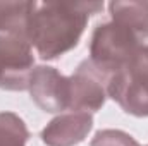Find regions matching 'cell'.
Listing matches in <instances>:
<instances>
[{"mask_svg": "<svg viewBox=\"0 0 148 146\" xmlns=\"http://www.w3.org/2000/svg\"><path fill=\"white\" fill-rule=\"evenodd\" d=\"M107 96L134 117H148V43L134 59L107 81Z\"/></svg>", "mask_w": 148, "mask_h": 146, "instance_id": "3", "label": "cell"}, {"mask_svg": "<svg viewBox=\"0 0 148 146\" xmlns=\"http://www.w3.org/2000/svg\"><path fill=\"white\" fill-rule=\"evenodd\" d=\"M69 77V112H98L107 100V79L91 62L83 60Z\"/></svg>", "mask_w": 148, "mask_h": 146, "instance_id": "5", "label": "cell"}, {"mask_svg": "<svg viewBox=\"0 0 148 146\" xmlns=\"http://www.w3.org/2000/svg\"><path fill=\"white\" fill-rule=\"evenodd\" d=\"M29 131L14 112H0V146H26Z\"/></svg>", "mask_w": 148, "mask_h": 146, "instance_id": "10", "label": "cell"}, {"mask_svg": "<svg viewBox=\"0 0 148 146\" xmlns=\"http://www.w3.org/2000/svg\"><path fill=\"white\" fill-rule=\"evenodd\" d=\"M103 2H29L26 40L43 60H55L77 46L90 14Z\"/></svg>", "mask_w": 148, "mask_h": 146, "instance_id": "1", "label": "cell"}, {"mask_svg": "<svg viewBox=\"0 0 148 146\" xmlns=\"http://www.w3.org/2000/svg\"><path fill=\"white\" fill-rule=\"evenodd\" d=\"M109 12L112 17L110 21L131 29L143 43L148 40V2L115 0L109 3Z\"/></svg>", "mask_w": 148, "mask_h": 146, "instance_id": "8", "label": "cell"}, {"mask_svg": "<svg viewBox=\"0 0 148 146\" xmlns=\"http://www.w3.org/2000/svg\"><path fill=\"white\" fill-rule=\"evenodd\" d=\"M147 146H148V145H147Z\"/></svg>", "mask_w": 148, "mask_h": 146, "instance_id": "12", "label": "cell"}, {"mask_svg": "<svg viewBox=\"0 0 148 146\" xmlns=\"http://www.w3.org/2000/svg\"><path fill=\"white\" fill-rule=\"evenodd\" d=\"M145 43L131 29L119 23L98 24L91 35L90 62L107 81L109 77L122 71L138 53Z\"/></svg>", "mask_w": 148, "mask_h": 146, "instance_id": "2", "label": "cell"}, {"mask_svg": "<svg viewBox=\"0 0 148 146\" xmlns=\"http://www.w3.org/2000/svg\"><path fill=\"white\" fill-rule=\"evenodd\" d=\"M28 91L31 100L47 113H62L69 108V77L55 67L36 65Z\"/></svg>", "mask_w": 148, "mask_h": 146, "instance_id": "6", "label": "cell"}, {"mask_svg": "<svg viewBox=\"0 0 148 146\" xmlns=\"http://www.w3.org/2000/svg\"><path fill=\"white\" fill-rule=\"evenodd\" d=\"M90 146H141L131 134L121 129H103L95 134Z\"/></svg>", "mask_w": 148, "mask_h": 146, "instance_id": "11", "label": "cell"}, {"mask_svg": "<svg viewBox=\"0 0 148 146\" xmlns=\"http://www.w3.org/2000/svg\"><path fill=\"white\" fill-rule=\"evenodd\" d=\"M33 71L35 55L28 40L0 35V89L26 91Z\"/></svg>", "mask_w": 148, "mask_h": 146, "instance_id": "4", "label": "cell"}, {"mask_svg": "<svg viewBox=\"0 0 148 146\" xmlns=\"http://www.w3.org/2000/svg\"><path fill=\"white\" fill-rule=\"evenodd\" d=\"M29 2H0V35L26 38Z\"/></svg>", "mask_w": 148, "mask_h": 146, "instance_id": "9", "label": "cell"}, {"mask_svg": "<svg viewBox=\"0 0 148 146\" xmlns=\"http://www.w3.org/2000/svg\"><path fill=\"white\" fill-rule=\"evenodd\" d=\"M93 129V115L86 112L59 113L41 131V141L47 146H76L83 143Z\"/></svg>", "mask_w": 148, "mask_h": 146, "instance_id": "7", "label": "cell"}]
</instances>
